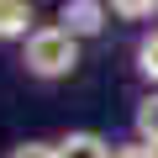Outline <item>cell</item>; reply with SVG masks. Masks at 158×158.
I'll list each match as a JSON object with an SVG mask.
<instances>
[{
    "label": "cell",
    "mask_w": 158,
    "mask_h": 158,
    "mask_svg": "<svg viewBox=\"0 0 158 158\" xmlns=\"http://www.w3.org/2000/svg\"><path fill=\"white\" fill-rule=\"evenodd\" d=\"M21 69L32 79H42V85H53V79H69L79 69V42L58 27V21H42L32 27V37L21 42Z\"/></svg>",
    "instance_id": "cell-1"
},
{
    "label": "cell",
    "mask_w": 158,
    "mask_h": 158,
    "mask_svg": "<svg viewBox=\"0 0 158 158\" xmlns=\"http://www.w3.org/2000/svg\"><path fill=\"white\" fill-rule=\"evenodd\" d=\"M106 21H111V6H106V0H58V27H63L74 42L100 37Z\"/></svg>",
    "instance_id": "cell-2"
},
{
    "label": "cell",
    "mask_w": 158,
    "mask_h": 158,
    "mask_svg": "<svg viewBox=\"0 0 158 158\" xmlns=\"http://www.w3.org/2000/svg\"><path fill=\"white\" fill-rule=\"evenodd\" d=\"M32 27H37L32 0H0V42H27Z\"/></svg>",
    "instance_id": "cell-3"
},
{
    "label": "cell",
    "mask_w": 158,
    "mask_h": 158,
    "mask_svg": "<svg viewBox=\"0 0 158 158\" xmlns=\"http://www.w3.org/2000/svg\"><path fill=\"white\" fill-rule=\"evenodd\" d=\"M53 148H58V158H111L116 153L100 132H63Z\"/></svg>",
    "instance_id": "cell-4"
},
{
    "label": "cell",
    "mask_w": 158,
    "mask_h": 158,
    "mask_svg": "<svg viewBox=\"0 0 158 158\" xmlns=\"http://www.w3.org/2000/svg\"><path fill=\"white\" fill-rule=\"evenodd\" d=\"M132 69H137L142 85L158 90V27H148V32L137 37V48H132Z\"/></svg>",
    "instance_id": "cell-5"
},
{
    "label": "cell",
    "mask_w": 158,
    "mask_h": 158,
    "mask_svg": "<svg viewBox=\"0 0 158 158\" xmlns=\"http://www.w3.org/2000/svg\"><path fill=\"white\" fill-rule=\"evenodd\" d=\"M132 132H137L142 148L158 153V90H148V95L137 100V111H132Z\"/></svg>",
    "instance_id": "cell-6"
},
{
    "label": "cell",
    "mask_w": 158,
    "mask_h": 158,
    "mask_svg": "<svg viewBox=\"0 0 158 158\" xmlns=\"http://www.w3.org/2000/svg\"><path fill=\"white\" fill-rule=\"evenodd\" d=\"M116 21H153L158 16V0H106Z\"/></svg>",
    "instance_id": "cell-7"
},
{
    "label": "cell",
    "mask_w": 158,
    "mask_h": 158,
    "mask_svg": "<svg viewBox=\"0 0 158 158\" xmlns=\"http://www.w3.org/2000/svg\"><path fill=\"white\" fill-rule=\"evenodd\" d=\"M6 158H58V148H53V142H42V137H27V142H16Z\"/></svg>",
    "instance_id": "cell-8"
},
{
    "label": "cell",
    "mask_w": 158,
    "mask_h": 158,
    "mask_svg": "<svg viewBox=\"0 0 158 158\" xmlns=\"http://www.w3.org/2000/svg\"><path fill=\"white\" fill-rule=\"evenodd\" d=\"M111 158H158V153H153V148H142V142H127V148H116Z\"/></svg>",
    "instance_id": "cell-9"
}]
</instances>
